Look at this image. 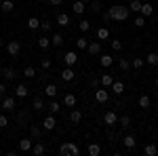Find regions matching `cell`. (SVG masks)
Returning <instances> with one entry per match:
<instances>
[{
	"label": "cell",
	"mask_w": 158,
	"mask_h": 156,
	"mask_svg": "<svg viewBox=\"0 0 158 156\" xmlns=\"http://www.w3.org/2000/svg\"><path fill=\"white\" fill-rule=\"evenodd\" d=\"M63 106L74 108V106H76V95H72V93H65V97H63Z\"/></svg>",
	"instance_id": "cell-24"
},
{
	"label": "cell",
	"mask_w": 158,
	"mask_h": 156,
	"mask_svg": "<svg viewBox=\"0 0 158 156\" xmlns=\"http://www.w3.org/2000/svg\"><path fill=\"white\" fill-rule=\"evenodd\" d=\"M108 99H110L108 89H106V86H97V89H95V101H97V103H106Z\"/></svg>",
	"instance_id": "cell-2"
},
{
	"label": "cell",
	"mask_w": 158,
	"mask_h": 156,
	"mask_svg": "<svg viewBox=\"0 0 158 156\" xmlns=\"http://www.w3.org/2000/svg\"><path fill=\"white\" fill-rule=\"evenodd\" d=\"M103 124H108V127H114V124H118V114L114 112V110H110L103 114Z\"/></svg>",
	"instance_id": "cell-3"
},
{
	"label": "cell",
	"mask_w": 158,
	"mask_h": 156,
	"mask_svg": "<svg viewBox=\"0 0 158 156\" xmlns=\"http://www.w3.org/2000/svg\"><path fill=\"white\" fill-rule=\"evenodd\" d=\"M30 152H34V156H44L49 150H47V145L42 144V139H38L36 144H32V150Z\"/></svg>",
	"instance_id": "cell-5"
},
{
	"label": "cell",
	"mask_w": 158,
	"mask_h": 156,
	"mask_svg": "<svg viewBox=\"0 0 158 156\" xmlns=\"http://www.w3.org/2000/svg\"><path fill=\"white\" fill-rule=\"evenodd\" d=\"M68 152H70V156H78L80 154V148L74 144V141H68Z\"/></svg>",
	"instance_id": "cell-31"
},
{
	"label": "cell",
	"mask_w": 158,
	"mask_h": 156,
	"mask_svg": "<svg viewBox=\"0 0 158 156\" xmlns=\"http://www.w3.org/2000/svg\"><path fill=\"white\" fill-rule=\"evenodd\" d=\"M150 106H152V99H150V97H148V95H141V97H139V108L148 110V108H150Z\"/></svg>",
	"instance_id": "cell-30"
},
{
	"label": "cell",
	"mask_w": 158,
	"mask_h": 156,
	"mask_svg": "<svg viewBox=\"0 0 158 156\" xmlns=\"http://www.w3.org/2000/svg\"><path fill=\"white\" fill-rule=\"evenodd\" d=\"M156 89H158V78H156Z\"/></svg>",
	"instance_id": "cell-57"
},
{
	"label": "cell",
	"mask_w": 158,
	"mask_h": 156,
	"mask_svg": "<svg viewBox=\"0 0 158 156\" xmlns=\"http://www.w3.org/2000/svg\"><path fill=\"white\" fill-rule=\"evenodd\" d=\"M129 11L139 13V11H141V0H131V4H129Z\"/></svg>",
	"instance_id": "cell-38"
},
{
	"label": "cell",
	"mask_w": 158,
	"mask_h": 156,
	"mask_svg": "<svg viewBox=\"0 0 158 156\" xmlns=\"http://www.w3.org/2000/svg\"><path fill=\"white\" fill-rule=\"evenodd\" d=\"M118 65H120V70H122V72H127V70L131 68V61L127 59V57H118Z\"/></svg>",
	"instance_id": "cell-32"
},
{
	"label": "cell",
	"mask_w": 158,
	"mask_h": 156,
	"mask_svg": "<svg viewBox=\"0 0 158 156\" xmlns=\"http://www.w3.org/2000/svg\"><path fill=\"white\" fill-rule=\"evenodd\" d=\"M82 2H85V4H89V2H91V0H82Z\"/></svg>",
	"instance_id": "cell-56"
},
{
	"label": "cell",
	"mask_w": 158,
	"mask_h": 156,
	"mask_svg": "<svg viewBox=\"0 0 158 156\" xmlns=\"http://www.w3.org/2000/svg\"><path fill=\"white\" fill-rule=\"evenodd\" d=\"M143 154H148V156H154V154H158V148H156V144L152 141V144H148L146 148H143Z\"/></svg>",
	"instance_id": "cell-27"
},
{
	"label": "cell",
	"mask_w": 158,
	"mask_h": 156,
	"mask_svg": "<svg viewBox=\"0 0 158 156\" xmlns=\"http://www.w3.org/2000/svg\"><path fill=\"white\" fill-rule=\"evenodd\" d=\"M15 95L19 97V99H21V97H27V95H30V89H27L25 84H17V89H15Z\"/></svg>",
	"instance_id": "cell-18"
},
{
	"label": "cell",
	"mask_w": 158,
	"mask_h": 156,
	"mask_svg": "<svg viewBox=\"0 0 158 156\" xmlns=\"http://www.w3.org/2000/svg\"><path fill=\"white\" fill-rule=\"evenodd\" d=\"M89 4H91V11L95 13V15H99V13H101V2H99V0H91Z\"/></svg>",
	"instance_id": "cell-39"
},
{
	"label": "cell",
	"mask_w": 158,
	"mask_h": 156,
	"mask_svg": "<svg viewBox=\"0 0 158 156\" xmlns=\"http://www.w3.org/2000/svg\"><path fill=\"white\" fill-rule=\"evenodd\" d=\"M99 63H101V68H110V65L114 63V57H112V55H103V53H101V57H99Z\"/></svg>",
	"instance_id": "cell-20"
},
{
	"label": "cell",
	"mask_w": 158,
	"mask_h": 156,
	"mask_svg": "<svg viewBox=\"0 0 158 156\" xmlns=\"http://www.w3.org/2000/svg\"><path fill=\"white\" fill-rule=\"evenodd\" d=\"M89 154H91V156H99V154H101V145H99V144H91V145H89Z\"/></svg>",
	"instance_id": "cell-37"
},
{
	"label": "cell",
	"mask_w": 158,
	"mask_h": 156,
	"mask_svg": "<svg viewBox=\"0 0 158 156\" xmlns=\"http://www.w3.org/2000/svg\"><path fill=\"white\" fill-rule=\"evenodd\" d=\"M32 108H34V112H40V110H44V101H42V97H34V101H32Z\"/></svg>",
	"instance_id": "cell-26"
},
{
	"label": "cell",
	"mask_w": 158,
	"mask_h": 156,
	"mask_svg": "<svg viewBox=\"0 0 158 156\" xmlns=\"http://www.w3.org/2000/svg\"><path fill=\"white\" fill-rule=\"evenodd\" d=\"M40 65H42L44 70H49V68H51V65H53V63H51V59H49V57H44V59L40 61Z\"/></svg>",
	"instance_id": "cell-48"
},
{
	"label": "cell",
	"mask_w": 158,
	"mask_h": 156,
	"mask_svg": "<svg viewBox=\"0 0 158 156\" xmlns=\"http://www.w3.org/2000/svg\"><path fill=\"white\" fill-rule=\"evenodd\" d=\"M59 154H61V156H70V152H68V141L59 145Z\"/></svg>",
	"instance_id": "cell-47"
},
{
	"label": "cell",
	"mask_w": 158,
	"mask_h": 156,
	"mask_svg": "<svg viewBox=\"0 0 158 156\" xmlns=\"http://www.w3.org/2000/svg\"><path fill=\"white\" fill-rule=\"evenodd\" d=\"M99 82H101V86H106V89H110V86H112V82H114V78H112V74H101Z\"/></svg>",
	"instance_id": "cell-19"
},
{
	"label": "cell",
	"mask_w": 158,
	"mask_h": 156,
	"mask_svg": "<svg viewBox=\"0 0 158 156\" xmlns=\"http://www.w3.org/2000/svg\"><path fill=\"white\" fill-rule=\"evenodd\" d=\"M110 17H112V21H127L129 19V6H122V4H114V6H110L108 9Z\"/></svg>",
	"instance_id": "cell-1"
},
{
	"label": "cell",
	"mask_w": 158,
	"mask_h": 156,
	"mask_svg": "<svg viewBox=\"0 0 158 156\" xmlns=\"http://www.w3.org/2000/svg\"><path fill=\"white\" fill-rule=\"evenodd\" d=\"M112 48H114V51H120L122 42H120V40H112Z\"/></svg>",
	"instance_id": "cell-50"
},
{
	"label": "cell",
	"mask_w": 158,
	"mask_h": 156,
	"mask_svg": "<svg viewBox=\"0 0 158 156\" xmlns=\"http://www.w3.org/2000/svg\"><path fill=\"white\" fill-rule=\"evenodd\" d=\"M86 53H89V55H99V53H101V42H99V40H95V42H89Z\"/></svg>",
	"instance_id": "cell-10"
},
{
	"label": "cell",
	"mask_w": 158,
	"mask_h": 156,
	"mask_svg": "<svg viewBox=\"0 0 158 156\" xmlns=\"http://www.w3.org/2000/svg\"><path fill=\"white\" fill-rule=\"evenodd\" d=\"M44 95H47V97H51V99H55V95H57V86H55L53 82H51V84H47V86H44Z\"/></svg>",
	"instance_id": "cell-23"
},
{
	"label": "cell",
	"mask_w": 158,
	"mask_h": 156,
	"mask_svg": "<svg viewBox=\"0 0 158 156\" xmlns=\"http://www.w3.org/2000/svg\"><path fill=\"white\" fill-rule=\"evenodd\" d=\"M23 76H25V78H34V76H36V68L27 65V68L23 70Z\"/></svg>",
	"instance_id": "cell-43"
},
{
	"label": "cell",
	"mask_w": 158,
	"mask_h": 156,
	"mask_svg": "<svg viewBox=\"0 0 158 156\" xmlns=\"http://www.w3.org/2000/svg\"><path fill=\"white\" fill-rule=\"evenodd\" d=\"M27 27H30V30H38V27H40V19L30 17V19H27Z\"/></svg>",
	"instance_id": "cell-40"
},
{
	"label": "cell",
	"mask_w": 158,
	"mask_h": 156,
	"mask_svg": "<svg viewBox=\"0 0 158 156\" xmlns=\"http://www.w3.org/2000/svg\"><path fill=\"white\" fill-rule=\"evenodd\" d=\"M110 91H114L116 95H122V93H124V84H122L120 80H114L112 86H110Z\"/></svg>",
	"instance_id": "cell-17"
},
{
	"label": "cell",
	"mask_w": 158,
	"mask_h": 156,
	"mask_svg": "<svg viewBox=\"0 0 158 156\" xmlns=\"http://www.w3.org/2000/svg\"><path fill=\"white\" fill-rule=\"evenodd\" d=\"M146 63L148 65H158V53H148L146 55Z\"/></svg>",
	"instance_id": "cell-28"
},
{
	"label": "cell",
	"mask_w": 158,
	"mask_h": 156,
	"mask_svg": "<svg viewBox=\"0 0 158 156\" xmlns=\"http://www.w3.org/2000/svg\"><path fill=\"white\" fill-rule=\"evenodd\" d=\"M108 36H110V30H108V27H99V30H97V38H99V40H106Z\"/></svg>",
	"instance_id": "cell-42"
},
{
	"label": "cell",
	"mask_w": 158,
	"mask_h": 156,
	"mask_svg": "<svg viewBox=\"0 0 158 156\" xmlns=\"http://www.w3.org/2000/svg\"><path fill=\"white\" fill-rule=\"evenodd\" d=\"M78 27H80V32H89V30H91V23H89L86 19H80V21H78Z\"/></svg>",
	"instance_id": "cell-44"
},
{
	"label": "cell",
	"mask_w": 158,
	"mask_h": 156,
	"mask_svg": "<svg viewBox=\"0 0 158 156\" xmlns=\"http://www.w3.org/2000/svg\"><path fill=\"white\" fill-rule=\"evenodd\" d=\"M49 2H51V4H53V6H59V4H61V2H63V0H49Z\"/></svg>",
	"instance_id": "cell-54"
},
{
	"label": "cell",
	"mask_w": 158,
	"mask_h": 156,
	"mask_svg": "<svg viewBox=\"0 0 158 156\" xmlns=\"http://www.w3.org/2000/svg\"><path fill=\"white\" fill-rule=\"evenodd\" d=\"M91 86H95V89H97V86H99V78H93V80H91Z\"/></svg>",
	"instance_id": "cell-53"
},
{
	"label": "cell",
	"mask_w": 158,
	"mask_h": 156,
	"mask_svg": "<svg viewBox=\"0 0 158 156\" xmlns=\"http://www.w3.org/2000/svg\"><path fill=\"white\" fill-rule=\"evenodd\" d=\"M143 65H146V59L143 57H133L131 59V68H135V70H141Z\"/></svg>",
	"instance_id": "cell-25"
},
{
	"label": "cell",
	"mask_w": 158,
	"mask_h": 156,
	"mask_svg": "<svg viewBox=\"0 0 158 156\" xmlns=\"http://www.w3.org/2000/svg\"><path fill=\"white\" fill-rule=\"evenodd\" d=\"M0 76H2L4 80H13V78H15V70H13V68H2V70H0Z\"/></svg>",
	"instance_id": "cell-21"
},
{
	"label": "cell",
	"mask_w": 158,
	"mask_h": 156,
	"mask_svg": "<svg viewBox=\"0 0 158 156\" xmlns=\"http://www.w3.org/2000/svg\"><path fill=\"white\" fill-rule=\"evenodd\" d=\"M30 137H32V139H42V129H40V127H38V124H32V127H30Z\"/></svg>",
	"instance_id": "cell-13"
},
{
	"label": "cell",
	"mask_w": 158,
	"mask_h": 156,
	"mask_svg": "<svg viewBox=\"0 0 158 156\" xmlns=\"http://www.w3.org/2000/svg\"><path fill=\"white\" fill-rule=\"evenodd\" d=\"M40 30H42V32H51V21H47V19L40 21Z\"/></svg>",
	"instance_id": "cell-46"
},
{
	"label": "cell",
	"mask_w": 158,
	"mask_h": 156,
	"mask_svg": "<svg viewBox=\"0 0 158 156\" xmlns=\"http://www.w3.org/2000/svg\"><path fill=\"white\" fill-rule=\"evenodd\" d=\"M19 150H21V152H30V150H32V139H27V137L19 139Z\"/></svg>",
	"instance_id": "cell-22"
},
{
	"label": "cell",
	"mask_w": 158,
	"mask_h": 156,
	"mask_svg": "<svg viewBox=\"0 0 158 156\" xmlns=\"http://www.w3.org/2000/svg\"><path fill=\"white\" fill-rule=\"evenodd\" d=\"M139 15H143V17H152L154 15V6L150 4V2H141V11Z\"/></svg>",
	"instance_id": "cell-12"
},
{
	"label": "cell",
	"mask_w": 158,
	"mask_h": 156,
	"mask_svg": "<svg viewBox=\"0 0 158 156\" xmlns=\"http://www.w3.org/2000/svg\"><path fill=\"white\" fill-rule=\"evenodd\" d=\"M38 47L40 48H49L51 47V38L49 36H40L38 38Z\"/></svg>",
	"instance_id": "cell-36"
},
{
	"label": "cell",
	"mask_w": 158,
	"mask_h": 156,
	"mask_svg": "<svg viewBox=\"0 0 158 156\" xmlns=\"http://www.w3.org/2000/svg\"><path fill=\"white\" fill-rule=\"evenodd\" d=\"M42 127H44L47 131H53V129L57 127V120H55V114H49L47 118L42 120Z\"/></svg>",
	"instance_id": "cell-8"
},
{
	"label": "cell",
	"mask_w": 158,
	"mask_h": 156,
	"mask_svg": "<svg viewBox=\"0 0 158 156\" xmlns=\"http://www.w3.org/2000/svg\"><path fill=\"white\" fill-rule=\"evenodd\" d=\"M4 93H6V84L0 82V95H4Z\"/></svg>",
	"instance_id": "cell-52"
},
{
	"label": "cell",
	"mask_w": 158,
	"mask_h": 156,
	"mask_svg": "<svg viewBox=\"0 0 158 156\" xmlns=\"http://www.w3.org/2000/svg\"><path fill=\"white\" fill-rule=\"evenodd\" d=\"M143 25H146V17L143 15H137L135 17V27H143Z\"/></svg>",
	"instance_id": "cell-45"
},
{
	"label": "cell",
	"mask_w": 158,
	"mask_h": 156,
	"mask_svg": "<svg viewBox=\"0 0 158 156\" xmlns=\"http://www.w3.org/2000/svg\"><path fill=\"white\" fill-rule=\"evenodd\" d=\"M74 78H76V72H74L70 65H65L63 72H61V80H63V82H72Z\"/></svg>",
	"instance_id": "cell-6"
},
{
	"label": "cell",
	"mask_w": 158,
	"mask_h": 156,
	"mask_svg": "<svg viewBox=\"0 0 158 156\" xmlns=\"http://www.w3.org/2000/svg\"><path fill=\"white\" fill-rule=\"evenodd\" d=\"M122 144H124L127 150H133L135 145H137V139H135V135H124L122 137Z\"/></svg>",
	"instance_id": "cell-11"
},
{
	"label": "cell",
	"mask_w": 158,
	"mask_h": 156,
	"mask_svg": "<svg viewBox=\"0 0 158 156\" xmlns=\"http://www.w3.org/2000/svg\"><path fill=\"white\" fill-rule=\"evenodd\" d=\"M51 44H53V47H61V44H63V36H61V34H53V36H51Z\"/></svg>",
	"instance_id": "cell-34"
},
{
	"label": "cell",
	"mask_w": 158,
	"mask_h": 156,
	"mask_svg": "<svg viewBox=\"0 0 158 156\" xmlns=\"http://www.w3.org/2000/svg\"><path fill=\"white\" fill-rule=\"evenodd\" d=\"M15 106H17V99H15V97H4V99H2V106H0V108L6 110V112H11V110H15Z\"/></svg>",
	"instance_id": "cell-7"
},
{
	"label": "cell",
	"mask_w": 158,
	"mask_h": 156,
	"mask_svg": "<svg viewBox=\"0 0 158 156\" xmlns=\"http://www.w3.org/2000/svg\"><path fill=\"white\" fill-rule=\"evenodd\" d=\"M85 9H86V4L82 2V0H76V2L72 4V11L76 13V15H82V13H85Z\"/></svg>",
	"instance_id": "cell-15"
},
{
	"label": "cell",
	"mask_w": 158,
	"mask_h": 156,
	"mask_svg": "<svg viewBox=\"0 0 158 156\" xmlns=\"http://www.w3.org/2000/svg\"><path fill=\"white\" fill-rule=\"evenodd\" d=\"M118 124H120L122 129H129V127H131V116H127V114L120 116V118H118Z\"/></svg>",
	"instance_id": "cell-33"
},
{
	"label": "cell",
	"mask_w": 158,
	"mask_h": 156,
	"mask_svg": "<svg viewBox=\"0 0 158 156\" xmlns=\"http://www.w3.org/2000/svg\"><path fill=\"white\" fill-rule=\"evenodd\" d=\"M6 51H9V55H11V57H17V55H19V51H21V42H19V40H9Z\"/></svg>",
	"instance_id": "cell-4"
},
{
	"label": "cell",
	"mask_w": 158,
	"mask_h": 156,
	"mask_svg": "<svg viewBox=\"0 0 158 156\" xmlns=\"http://www.w3.org/2000/svg\"><path fill=\"white\" fill-rule=\"evenodd\" d=\"M99 15H101V19H103L106 23H110V21H112V17H110V13H108V11H106V13H99Z\"/></svg>",
	"instance_id": "cell-51"
},
{
	"label": "cell",
	"mask_w": 158,
	"mask_h": 156,
	"mask_svg": "<svg viewBox=\"0 0 158 156\" xmlns=\"http://www.w3.org/2000/svg\"><path fill=\"white\" fill-rule=\"evenodd\" d=\"M76 61H78V55H76L74 51H68V53L63 55V63H65V65H70V68L76 65Z\"/></svg>",
	"instance_id": "cell-9"
},
{
	"label": "cell",
	"mask_w": 158,
	"mask_h": 156,
	"mask_svg": "<svg viewBox=\"0 0 158 156\" xmlns=\"http://www.w3.org/2000/svg\"><path fill=\"white\" fill-rule=\"evenodd\" d=\"M6 124H9V118H6L4 114H0V129H4Z\"/></svg>",
	"instance_id": "cell-49"
},
{
	"label": "cell",
	"mask_w": 158,
	"mask_h": 156,
	"mask_svg": "<svg viewBox=\"0 0 158 156\" xmlns=\"http://www.w3.org/2000/svg\"><path fill=\"white\" fill-rule=\"evenodd\" d=\"M13 9H15L13 0H0V11H2V13H11Z\"/></svg>",
	"instance_id": "cell-14"
},
{
	"label": "cell",
	"mask_w": 158,
	"mask_h": 156,
	"mask_svg": "<svg viewBox=\"0 0 158 156\" xmlns=\"http://www.w3.org/2000/svg\"><path fill=\"white\" fill-rule=\"evenodd\" d=\"M80 120H82V112H80V110H74L72 114H70V122H74V124H78Z\"/></svg>",
	"instance_id": "cell-29"
},
{
	"label": "cell",
	"mask_w": 158,
	"mask_h": 156,
	"mask_svg": "<svg viewBox=\"0 0 158 156\" xmlns=\"http://www.w3.org/2000/svg\"><path fill=\"white\" fill-rule=\"evenodd\" d=\"M2 44H4V42H2V38H0V48H2Z\"/></svg>",
	"instance_id": "cell-55"
},
{
	"label": "cell",
	"mask_w": 158,
	"mask_h": 156,
	"mask_svg": "<svg viewBox=\"0 0 158 156\" xmlns=\"http://www.w3.org/2000/svg\"><path fill=\"white\" fill-rule=\"evenodd\" d=\"M57 23H59L61 27H68V25L72 23V21H70V15H65V13H59V15H57Z\"/></svg>",
	"instance_id": "cell-16"
},
{
	"label": "cell",
	"mask_w": 158,
	"mask_h": 156,
	"mask_svg": "<svg viewBox=\"0 0 158 156\" xmlns=\"http://www.w3.org/2000/svg\"><path fill=\"white\" fill-rule=\"evenodd\" d=\"M25 2H32V0H25Z\"/></svg>",
	"instance_id": "cell-58"
},
{
	"label": "cell",
	"mask_w": 158,
	"mask_h": 156,
	"mask_svg": "<svg viewBox=\"0 0 158 156\" xmlns=\"http://www.w3.org/2000/svg\"><path fill=\"white\" fill-rule=\"evenodd\" d=\"M47 108H49V112H51V114H57V112L61 110V106L57 103V101H55V99H53V101H51V103L47 106Z\"/></svg>",
	"instance_id": "cell-41"
},
{
	"label": "cell",
	"mask_w": 158,
	"mask_h": 156,
	"mask_svg": "<svg viewBox=\"0 0 158 156\" xmlns=\"http://www.w3.org/2000/svg\"><path fill=\"white\" fill-rule=\"evenodd\" d=\"M89 47V40H86L85 36H80V38H76V48H80V51H85V48Z\"/></svg>",
	"instance_id": "cell-35"
}]
</instances>
